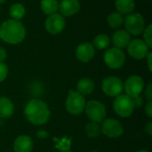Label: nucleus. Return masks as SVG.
Wrapping results in <instances>:
<instances>
[{"mask_svg":"<svg viewBox=\"0 0 152 152\" xmlns=\"http://www.w3.org/2000/svg\"><path fill=\"white\" fill-rule=\"evenodd\" d=\"M40 5L42 11L47 15L55 13L59 10L58 0H42Z\"/></svg>","mask_w":152,"mask_h":152,"instance_id":"20","label":"nucleus"},{"mask_svg":"<svg viewBox=\"0 0 152 152\" xmlns=\"http://www.w3.org/2000/svg\"><path fill=\"white\" fill-rule=\"evenodd\" d=\"M95 54L94 46L90 43H83L76 49V56L82 62L90 61Z\"/></svg>","mask_w":152,"mask_h":152,"instance_id":"13","label":"nucleus"},{"mask_svg":"<svg viewBox=\"0 0 152 152\" xmlns=\"http://www.w3.org/2000/svg\"><path fill=\"white\" fill-rule=\"evenodd\" d=\"M127 52L134 59L142 60L146 58L150 53V46L142 39H134L128 44Z\"/></svg>","mask_w":152,"mask_h":152,"instance_id":"10","label":"nucleus"},{"mask_svg":"<svg viewBox=\"0 0 152 152\" xmlns=\"http://www.w3.org/2000/svg\"><path fill=\"white\" fill-rule=\"evenodd\" d=\"M144 88V81L140 76H131L129 77L125 84L124 89L126 91V94L131 98L139 96Z\"/></svg>","mask_w":152,"mask_h":152,"instance_id":"9","label":"nucleus"},{"mask_svg":"<svg viewBox=\"0 0 152 152\" xmlns=\"http://www.w3.org/2000/svg\"><path fill=\"white\" fill-rule=\"evenodd\" d=\"M151 57H152V53L151 52H150V53H148V55L146 56V58H147V60H148V67H149V69H150V71H151L152 70Z\"/></svg>","mask_w":152,"mask_h":152,"instance_id":"31","label":"nucleus"},{"mask_svg":"<svg viewBox=\"0 0 152 152\" xmlns=\"http://www.w3.org/2000/svg\"><path fill=\"white\" fill-rule=\"evenodd\" d=\"M125 27L129 34L138 36L142 34L145 28V20L140 13H130L124 20Z\"/></svg>","mask_w":152,"mask_h":152,"instance_id":"6","label":"nucleus"},{"mask_svg":"<svg viewBox=\"0 0 152 152\" xmlns=\"http://www.w3.org/2000/svg\"><path fill=\"white\" fill-rule=\"evenodd\" d=\"M102 88L108 96L117 97L124 91V84L122 80L117 77H108L102 81Z\"/></svg>","mask_w":152,"mask_h":152,"instance_id":"8","label":"nucleus"},{"mask_svg":"<svg viewBox=\"0 0 152 152\" xmlns=\"http://www.w3.org/2000/svg\"><path fill=\"white\" fill-rule=\"evenodd\" d=\"M113 108L115 112L121 118L130 117L134 110L133 100L126 94H120L117 96L113 103Z\"/></svg>","mask_w":152,"mask_h":152,"instance_id":"4","label":"nucleus"},{"mask_svg":"<svg viewBox=\"0 0 152 152\" xmlns=\"http://www.w3.org/2000/svg\"><path fill=\"white\" fill-rule=\"evenodd\" d=\"M101 131L110 138H118L124 133L122 124L115 118H108L102 122Z\"/></svg>","mask_w":152,"mask_h":152,"instance_id":"11","label":"nucleus"},{"mask_svg":"<svg viewBox=\"0 0 152 152\" xmlns=\"http://www.w3.org/2000/svg\"><path fill=\"white\" fill-rule=\"evenodd\" d=\"M134 0H116L115 7L118 12L123 14H130L134 9Z\"/></svg>","mask_w":152,"mask_h":152,"instance_id":"18","label":"nucleus"},{"mask_svg":"<svg viewBox=\"0 0 152 152\" xmlns=\"http://www.w3.org/2000/svg\"><path fill=\"white\" fill-rule=\"evenodd\" d=\"M145 131L150 134V135H151L152 134V123L151 122H149L148 124H147V126H145Z\"/></svg>","mask_w":152,"mask_h":152,"instance_id":"32","label":"nucleus"},{"mask_svg":"<svg viewBox=\"0 0 152 152\" xmlns=\"http://www.w3.org/2000/svg\"><path fill=\"white\" fill-rule=\"evenodd\" d=\"M6 56H7L6 51L4 48L0 47V62H4V61L6 59Z\"/></svg>","mask_w":152,"mask_h":152,"instance_id":"30","label":"nucleus"},{"mask_svg":"<svg viewBox=\"0 0 152 152\" xmlns=\"http://www.w3.org/2000/svg\"><path fill=\"white\" fill-rule=\"evenodd\" d=\"M92 152H98V151H92Z\"/></svg>","mask_w":152,"mask_h":152,"instance_id":"35","label":"nucleus"},{"mask_svg":"<svg viewBox=\"0 0 152 152\" xmlns=\"http://www.w3.org/2000/svg\"><path fill=\"white\" fill-rule=\"evenodd\" d=\"M59 10L62 16H72L80 10V3L78 0H62L59 4Z\"/></svg>","mask_w":152,"mask_h":152,"instance_id":"14","label":"nucleus"},{"mask_svg":"<svg viewBox=\"0 0 152 152\" xmlns=\"http://www.w3.org/2000/svg\"><path fill=\"white\" fill-rule=\"evenodd\" d=\"M6 0H0V4H3V3H4Z\"/></svg>","mask_w":152,"mask_h":152,"instance_id":"34","label":"nucleus"},{"mask_svg":"<svg viewBox=\"0 0 152 152\" xmlns=\"http://www.w3.org/2000/svg\"><path fill=\"white\" fill-rule=\"evenodd\" d=\"M8 74V68L4 62H0V82H3Z\"/></svg>","mask_w":152,"mask_h":152,"instance_id":"26","label":"nucleus"},{"mask_svg":"<svg viewBox=\"0 0 152 152\" xmlns=\"http://www.w3.org/2000/svg\"><path fill=\"white\" fill-rule=\"evenodd\" d=\"M145 95L147 97V99L149 100V102H151L152 100V85L150 83L147 86L146 91H145Z\"/></svg>","mask_w":152,"mask_h":152,"instance_id":"27","label":"nucleus"},{"mask_svg":"<svg viewBox=\"0 0 152 152\" xmlns=\"http://www.w3.org/2000/svg\"><path fill=\"white\" fill-rule=\"evenodd\" d=\"M86 104V102L84 95L73 90L69 91L65 103V107L68 112L72 115H79L85 110Z\"/></svg>","mask_w":152,"mask_h":152,"instance_id":"3","label":"nucleus"},{"mask_svg":"<svg viewBox=\"0 0 152 152\" xmlns=\"http://www.w3.org/2000/svg\"><path fill=\"white\" fill-rule=\"evenodd\" d=\"M145 112L149 118H152V102H149L148 104L145 107Z\"/></svg>","mask_w":152,"mask_h":152,"instance_id":"29","label":"nucleus"},{"mask_svg":"<svg viewBox=\"0 0 152 152\" xmlns=\"http://www.w3.org/2000/svg\"><path fill=\"white\" fill-rule=\"evenodd\" d=\"M133 100V102H134V108L135 107H140L142 104V98L139 95V96H136V97H134L132 98Z\"/></svg>","mask_w":152,"mask_h":152,"instance_id":"28","label":"nucleus"},{"mask_svg":"<svg viewBox=\"0 0 152 152\" xmlns=\"http://www.w3.org/2000/svg\"><path fill=\"white\" fill-rule=\"evenodd\" d=\"M107 21L112 28H118L124 23V17L121 13L114 12L108 16Z\"/></svg>","mask_w":152,"mask_h":152,"instance_id":"23","label":"nucleus"},{"mask_svg":"<svg viewBox=\"0 0 152 152\" xmlns=\"http://www.w3.org/2000/svg\"><path fill=\"white\" fill-rule=\"evenodd\" d=\"M85 111L92 122L101 123L106 117V107L99 101H90L86 104Z\"/></svg>","mask_w":152,"mask_h":152,"instance_id":"5","label":"nucleus"},{"mask_svg":"<svg viewBox=\"0 0 152 152\" xmlns=\"http://www.w3.org/2000/svg\"><path fill=\"white\" fill-rule=\"evenodd\" d=\"M126 61V55L124 52L117 47H112L107 50L104 54V61L108 67L110 69H119L121 68Z\"/></svg>","mask_w":152,"mask_h":152,"instance_id":"7","label":"nucleus"},{"mask_svg":"<svg viewBox=\"0 0 152 152\" xmlns=\"http://www.w3.org/2000/svg\"><path fill=\"white\" fill-rule=\"evenodd\" d=\"M26 10L23 4L17 3V4H13L9 10V13L11 15V17L12 18V20H20V19L23 18V16L25 15Z\"/></svg>","mask_w":152,"mask_h":152,"instance_id":"21","label":"nucleus"},{"mask_svg":"<svg viewBox=\"0 0 152 152\" xmlns=\"http://www.w3.org/2000/svg\"><path fill=\"white\" fill-rule=\"evenodd\" d=\"M77 92H78L82 95L90 94L93 93V91L94 89V83L90 78H87V77L82 78L77 82Z\"/></svg>","mask_w":152,"mask_h":152,"instance_id":"19","label":"nucleus"},{"mask_svg":"<svg viewBox=\"0 0 152 152\" xmlns=\"http://www.w3.org/2000/svg\"><path fill=\"white\" fill-rule=\"evenodd\" d=\"M27 119L35 126L45 124L50 118V110L45 102L38 99L28 101L24 109Z\"/></svg>","mask_w":152,"mask_h":152,"instance_id":"1","label":"nucleus"},{"mask_svg":"<svg viewBox=\"0 0 152 152\" xmlns=\"http://www.w3.org/2000/svg\"><path fill=\"white\" fill-rule=\"evenodd\" d=\"M131 41L130 34L124 29L117 30L112 37V42L115 45V47L122 49L125 47H127L128 44Z\"/></svg>","mask_w":152,"mask_h":152,"instance_id":"16","label":"nucleus"},{"mask_svg":"<svg viewBox=\"0 0 152 152\" xmlns=\"http://www.w3.org/2000/svg\"><path fill=\"white\" fill-rule=\"evenodd\" d=\"M137 152H150V151H145V150H142V151H138Z\"/></svg>","mask_w":152,"mask_h":152,"instance_id":"33","label":"nucleus"},{"mask_svg":"<svg viewBox=\"0 0 152 152\" xmlns=\"http://www.w3.org/2000/svg\"><path fill=\"white\" fill-rule=\"evenodd\" d=\"M33 149V142L28 135H20L17 137L13 143L15 152H31Z\"/></svg>","mask_w":152,"mask_h":152,"instance_id":"15","label":"nucleus"},{"mask_svg":"<svg viewBox=\"0 0 152 152\" xmlns=\"http://www.w3.org/2000/svg\"><path fill=\"white\" fill-rule=\"evenodd\" d=\"M26 37V29L20 20H7L0 27V37L7 44L17 45Z\"/></svg>","mask_w":152,"mask_h":152,"instance_id":"2","label":"nucleus"},{"mask_svg":"<svg viewBox=\"0 0 152 152\" xmlns=\"http://www.w3.org/2000/svg\"><path fill=\"white\" fill-rule=\"evenodd\" d=\"M110 45V38L105 34H99L94 39V46L99 50L106 49Z\"/></svg>","mask_w":152,"mask_h":152,"instance_id":"22","label":"nucleus"},{"mask_svg":"<svg viewBox=\"0 0 152 152\" xmlns=\"http://www.w3.org/2000/svg\"><path fill=\"white\" fill-rule=\"evenodd\" d=\"M101 126L96 122H91L86 126V134L90 138H97L101 134Z\"/></svg>","mask_w":152,"mask_h":152,"instance_id":"24","label":"nucleus"},{"mask_svg":"<svg viewBox=\"0 0 152 152\" xmlns=\"http://www.w3.org/2000/svg\"><path fill=\"white\" fill-rule=\"evenodd\" d=\"M152 25H149L147 28H144L143 30V37H144V42L150 46H152Z\"/></svg>","mask_w":152,"mask_h":152,"instance_id":"25","label":"nucleus"},{"mask_svg":"<svg viewBox=\"0 0 152 152\" xmlns=\"http://www.w3.org/2000/svg\"><path fill=\"white\" fill-rule=\"evenodd\" d=\"M14 113V106L12 101L6 97H0V118H9Z\"/></svg>","mask_w":152,"mask_h":152,"instance_id":"17","label":"nucleus"},{"mask_svg":"<svg viewBox=\"0 0 152 152\" xmlns=\"http://www.w3.org/2000/svg\"><path fill=\"white\" fill-rule=\"evenodd\" d=\"M66 22L64 17L60 13H53L48 16L45 20V29L53 35H57L61 33L65 28Z\"/></svg>","mask_w":152,"mask_h":152,"instance_id":"12","label":"nucleus"}]
</instances>
